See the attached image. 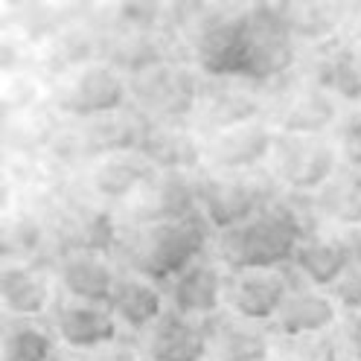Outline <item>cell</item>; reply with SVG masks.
<instances>
[{
    "mask_svg": "<svg viewBox=\"0 0 361 361\" xmlns=\"http://www.w3.org/2000/svg\"><path fill=\"white\" fill-rule=\"evenodd\" d=\"M321 219L344 231H361V172L338 169L329 184L312 195Z\"/></svg>",
    "mask_w": 361,
    "mask_h": 361,
    "instance_id": "obj_26",
    "label": "cell"
},
{
    "mask_svg": "<svg viewBox=\"0 0 361 361\" xmlns=\"http://www.w3.org/2000/svg\"><path fill=\"white\" fill-rule=\"evenodd\" d=\"M0 303L15 318H38L53 303V283L35 265H6L0 274Z\"/></svg>",
    "mask_w": 361,
    "mask_h": 361,
    "instance_id": "obj_24",
    "label": "cell"
},
{
    "mask_svg": "<svg viewBox=\"0 0 361 361\" xmlns=\"http://www.w3.org/2000/svg\"><path fill=\"white\" fill-rule=\"evenodd\" d=\"M335 321H338V306L329 298V291L312 288L303 280H295L277 312V318L268 324V332L274 338L326 335Z\"/></svg>",
    "mask_w": 361,
    "mask_h": 361,
    "instance_id": "obj_16",
    "label": "cell"
},
{
    "mask_svg": "<svg viewBox=\"0 0 361 361\" xmlns=\"http://www.w3.org/2000/svg\"><path fill=\"white\" fill-rule=\"evenodd\" d=\"M120 274L99 251H64L59 262V283L67 300L108 306Z\"/></svg>",
    "mask_w": 361,
    "mask_h": 361,
    "instance_id": "obj_20",
    "label": "cell"
},
{
    "mask_svg": "<svg viewBox=\"0 0 361 361\" xmlns=\"http://www.w3.org/2000/svg\"><path fill=\"white\" fill-rule=\"evenodd\" d=\"M210 353L207 361H271L274 335L259 324H247L233 314H219L207 321Z\"/></svg>",
    "mask_w": 361,
    "mask_h": 361,
    "instance_id": "obj_21",
    "label": "cell"
},
{
    "mask_svg": "<svg viewBox=\"0 0 361 361\" xmlns=\"http://www.w3.org/2000/svg\"><path fill=\"white\" fill-rule=\"evenodd\" d=\"M131 102L152 123H180L198 111L201 85L187 64H161L128 82Z\"/></svg>",
    "mask_w": 361,
    "mask_h": 361,
    "instance_id": "obj_8",
    "label": "cell"
},
{
    "mask_svg": "<svg viewBox=\"0 0 361 361\" xmlns=\"http://www.w3.org/2000/svg\"><path fill=\"white\" fill-rule=\"evenodd\" d=\"M56 361H59V358H56Z\"/></svg>",
    "mask_w": 361,
    "mask_h": 361,
    "instance_id": "obj_36",
    "label": "cell"
},
{
    "mask_svg": "<svg viewBox=\"0 0 361 361\" xmlns=\"http://www.w3.org/2000/svg\"><path fill=\"white\" fill-rule=\"evenodd\" d=\"M344 38L361 47V6H350L347 24H344Z\"/></svg>",
    "mask_w": 361,
    "mask_h": 361,
    "instance_id": "obj_35",
    "label": "cell"
},
{
    "mask_svg": "<svg viewBox=\"0 0 361 361\" xmlns=\"http://www.w3.org/2000/svg\"><path fill=\"white\" fill-rule=\"evenodd\" d=\"M271 361H341V347L329 332L303 338H274Z\"/></svg>",
    "mask_w": 361,
    "mask_h": 361,
    "instance_id": "obj_29",
    "label": "cell"
},
{
    "mask_svg": "<svg viewBox=\"0 0 361 361\" xmlns=\"http://www.w3.org/2000/svg\"><path fill=\"white\" fill-rule=\"evenodd\" d=\"M309 79L338 102H361V47L347 38L314 47Z\"/></svg>",
    "mask_w": 361,
    "mask_h": 361,
    "instance_id": "obj_19",
    "label": "cell"
},
{
    "mask_svg": "<svg viewBox=\"0 0 361 361\" xmlns=\"http://www.w3.org/2000/svg\"><path fill=\"white\" fill-rule=\"evenodd\" d=\"M298 61V38L283 15V4L247 6V85H274Z\"/></svg>",
    "mask_w": 361,
    "mask_h": 361,
    "instance_id": "obj_4",
    "label": "cell"
},
{
    "mask_svg": "<svg viewBox=\"0 0 361 361\" xmlns=\"http://www.w3.org/2000/svg\"><path fill=\"white\" fill-rule=\"evenodd\" d=\"M85 361H140V355L134 353V347L128 344H111V347H102L97 353H87Z\"/></svg>",
    "mask_w": 361,
    "mask_h": 361,
    "instance_id": "obj_33",
    "label": "cell"
},
{
    "mask_svg": "<svg viewBox=\"0 0 361 361\" xmlns=\"http://www.w3.org/2000/svg\"><path fill=\"white\" fill-rule=\"evenodd\" d=\"M192 61L216 82H245L247 64V6L207 9L195 20Z\"/></svg>",
    "mask_w": 361,
    "mask_h": 361,
    "instance_id": "obj_3",
    "label": "cell"
},
{
    "mask_svg": "<svg viewBox=\"0 0 361 361\" xmlns=\"http://www.w3.org/2000/svg\"><path fill=\"white\" fill-rule=\"evenodd\" d=\"M274 140L277 131L262 117L257 123H245L204 137V161L213 166V172L251 175L257 166L268 164Z\"/></svg>",
    "mask_w": 361,
    "mask_h": 361,
    "instance_id": "obj_12",
    "label": "cell"
},
{
    "mask_svg": "<svg viewBox=\"0 0 361 361\" xmlns=\"http://www.w3.org/2000/svg\"><path fill=\"white\" fill-rule=\"evenodd\" d=\"M329 298L335 300L338 309H344L350 314L361 312V231L355 233V254H353V262L347 268V274L332 286Z\"/></svg>",
    "mask_w": 361,
    "mask_h": 361,
    "instance_id": "obj_31",
    "label": "cell"
},
{
    "mask_svg": "<svg viewBox=\"0 0 361 361\" xmlns=\"http://www.w3.org/2000/svg\"><path fill=\"white\" fill-rule=\"evenodd\" d=\"M224 286L228 277L221 274V268L210 259H198L187 271H180L164 291L172 312L195 321H213L224 306Z\"/></svg>",
    "mask_w": 361,
    "mask_h": 361,
    "instance_id": "obj_14",
    "label": "cell"
},
{
    "mask_svg": "<svg viewBox=\"0 0 361 361\" xmlns=\"http://www.w3.org/2000/svg\"><path fill=\"white\" fill-rule=\"evenodd\" d=\"M126 204L134 228L198 219V180L187 172H154L149 184Z\"/></svg>",
    "mask_w": 361,
    "mask_h": 361,
    "instance_id": "obj_10",
    "label": "cell"
},
{
    "mask_svg": "<svg viewBox=\"0 0 361 361\" xmlns=\"http://www.w3.org/2000/svg\"><path fill=\"white\" fill-rule=\"evenodd\" d=\"M111 314L117 318L120 326L146 335L157 321L166 314V291L164 286H157L146 277L137 274H120L117 288H114V298L108 303Z\"/></svg>",
    "mask_w": 361,
    "mask_h": 361,
    "instance_id": "obj_23",
    "label": "cell"
},
{
    "mask_svg": "<svg viewBox=\"0 0 361 361\" xmlns=\"http://www.w3.org/2000/svg\"><path fill=\"white\" fill-rule=\"evenodd\" d=\"M137 154L154 172H192L204 161V140H198L180 123H152L140 134Z\"/></svg>",
    "mask_w": 361,
    "mask_h": 361,
    "instance_id": "obj_17",
    "label": "cell"
},
{
    "mask_svg": "<svg viewBox=\"0 0 361 361\" xmlns=\"http://www.w3.org/2000/svg\"><path fill=\"white\" fill-rule=\"evenodd\" d=\"M355 254V233H314L303 239L291 259L295 274L321 291H332V286L347 274Z\"/></svg>",
    "mask_w": 361,
    "mask_h": 361,
    "instance_id": "obj_15",
    "label": "cell"
},
{
    "mask_svg": "<svg viewBox=\"0 0 361 361\" xmlns=\"http://www.w3.org/2000/svg\"><path fill=\"white\" fill-rule=\"evenodd\" d=\"M274 187H265L262 180L251 175H233V172H210L198 178V207L201 219L207 221V228L216 233L233 231L239 224L251 221L259 216L271 198H274Z\"/></svg>",
    "mask_w": 361,
    "mask_h": 361,
    "instance_id": "obj_7",
    "label": "cell"
},
{
    "mask_svg": "<svg viewBox=\"0 0 361 361\" xmlns=\"http://www.w3.org/2000/svg\"><path fill=\"white\" fill-rule=\"evenodd\" d=\"M41 224L30 216H18L4 228V254L6 259H27L41 245Z\"/></svg>",
    "mask_w": 361,
    "mask_h": 361,
    "instance_id": "obj_30",
    "label": "cell"
},
{
    "mask_svg": "<svg viewBox=\"0 0 361 361\" xmlns=\"http://www.w3.org/2000/svg\"><path fill=\"white\" fill-rule=\"evenodd\" d=\"M0 361H56V338L35 324H9L0 341Z\"/></svg>",
    "mask_w": 361,
    "mask_h": 361,
    "instance_id": "obj_28",
    "label": "cell"
},
{
    "mask_svg": "<svg viewBox=\"0 0 361 361\" xmlns=\"http://www.w3.org/2000/svg\"><path fill=\"white\" fill-rule=\"evenodd\" d=\"M140 344L149 361H207V321H195L166 309L164 318L140 338Z\"/></svg>",
    "mask_w": 361,
    "mask_h": 361,
    "instance_id": "obj_18",
    "label": "cell"
},
{
    "mask_svg": "<svg viewBox=\"0 0 361 361\" xmlns=\"http://www.w3.org/2000/svg\"><path fill=\"white\" fill-rule=\"evenodd\" d=\"M195 114L198 128L204 131V137H210V134L262 120L259 114H265V102L247 87H239L233 82H219L213 90L201 94Z\"/></svg>",
    "mask_w": 361,
    "mask_h": 361,
    "instance_id": "obj_22",
    "label": "cell"
},
{
    "mask_svg": "<svg viewBox=\"0 0 361 361\" xmlns=\"http://www.w3.org/2000/svg\"><path fill=\"white\" fill-rule=\"evenodd\" d=\"M291 280L286 268L274 271H239L228 274L224 286V306L231 309L233 318H242L247 324H271L291 288Z\"/></svg>",
    "mask_w": 361,
    "mask_h": 361,
    "instance_id": "obj_11",
    "label": "cell"
},
{
    "mask_svg": "<svg viewBox=\"0 0 361 361\" xmlns=\"http://www.w3.org/2000/svg\"><path fill=\"white\" fill-rule=\"evenodd\" d=\"M128 82L117 73L111 64L97 61L87 64L76 76L67 79V85L56 94V105L61 114L82 117V120H99L120 114L128 102Z\"/></svg>",
    "mask_w": 361,
    "mask_h": 361,
    "instance_id": "obj_9",
    "label": "cell"
},
{
    "mask_svg": "<svg viewBox=\"0 0 361 361\" xmlns=\"http://www.w3.org/2000/svg\"><path fill=\"white\" fill-rule=\"evenodd\" d=\"M207 247H210V228L198 216L172 224L131 228L120 242V254L131 274L146 277L166 288L180 271L204 259Z\"/></svg>",
    "mask_w": 361,
    "mask_h": 361,
    "instance_id": "obj_1",
    "label": "cell"
},
{
    "mask_svg": "<svg viewBox=\"0 0 361 361\" xmlns=\"http://www.w3.org/2000/svg\"><path fill=\"white\" fill-rule=\"evenodd\" d=\"M344 344H347V353L353 355V361H361V312L350 314V321L344 326Z\"/></svg>",
    "mask_w": 361,
    "mask_h": 361,
    "instance_id": "obj_34",
    "label": "cell"
},
{
    "mask_svg": "<svg viewBox=\"0 0 361 361\" xmlns=\"http://www.w3.org/2000/svg\"><path fill=\"white\" fill-rule=\"evenodd\" d=\"M300 242V233L268 204L251 221L239 224L233 231L216 233L213 251L231 274H239V271H274L291 265Z\"/></svg>",
    "mask_w": 361,
    "mask_h": 361,
    "instance_id": "obj_2",
    "label": "cell"
},
{
    "mask_svg": "<svg viewBox=\"0 0 361 361\" xmlns=\"http://www.w3.org/2000/svg\"><path fill=\"white\" fill-rule=\"evenodd\" d=\"M277 85V82H274ZM338 99L329 97L309 76L280 79L274 94L265 99V123L277 134H306L324 137V131L338 123Z\"/></svg>",
    "mask_w": 361,
    "mask_h": 361,
    "instance_id": "obj_6",
    "label": "cell"
},
{
    "mask_svg": "<svg viewBox=\"0 0 361 361\" xmlns=\"http://www.w3.org/2000/svg\"><path fill=\"white\" fill-rule=\"evenodd\" d=\"M338 152H341V161L347 164V169L361 172V114L347 117V123L341 126Z\"/></svg>",
    "mask_w": 361,
    "mask_h": 361,
    "instance_id": "obj_32",
    "label": "cell"
},
{
    "mask_svg": "<svg viewBox=\"0 0 361 361\" xmlns=\"http://www.w3.org/2000/svg\"><path fill=\"white\" fill-rule=\"evenodd\" d=\"M283 15L298 41L326 44L338 32H344L350 6L344 4H283Z\"/></svg>",
    "mask_w": 361,
    "mask_h": 361,
    "instance_id": "obj_27",
    "label": "cell"
},
{
    "mask_svg": "<svg viewBox=\"0 0 361 361\" xmlns=\"http://www.w3.org/2000/svg\"><path fill=\"white\" fill-rule=\"evenodd\" d=\"M154 178V169L143 161L137 152H126V154H111L102 157L99 166L90 175L94 190L105 198H117V201H131L149 180Z\"/></svg>",
    "mask_w": 361,
    "mask_h": 361,
    "instance_id": "obj_25",
    "label": "cell"
},
{
    "mask_svg": "<svg viewBox=\"0 0 361 361\" xmlns=\"http://www.w3.org/2000/svg\"><path fill=\"white\" fill-rule=\"evenodd\" d=\"M53 335L71 350L97 353L120 341V324L108 306L64 300L53 309Z\"/></svg>",
    "mask_w": 361,
    "mask_h": 361,
    "instance_id": "obj_13",
    "label": "cell"
},
{
    "mask_svg": "<svg viewBox=\"0 0 361 361\" xmlns=\"http://www.w3.org/2000/svg\"><path fill=\"white\" fill-rule=\"evenodd\" d=\"M341 161V152L326 137H306V134H277L274 149H271L268 166L271 178L288 192L298 195H318Z\"/></svg>",
    "mask_w": 361,
    "mask_h": 361,
    "instance_id": "obj_5",
    "label": "cell"
}]
</instances>
